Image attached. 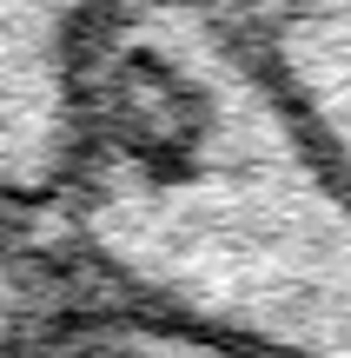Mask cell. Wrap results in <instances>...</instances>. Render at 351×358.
Wrapping results in <instances>:
<instances>
[{"label": "cell", "mask_w": 351, "mask_h": 358, "mask_svg": "<svg viewBox=\"0 0 351 358\" xmlns=\"http://www.w3.org/2000/svg\"><path fill=\"white\" fill-rule=\"evenodd\" d=\"M40 232L93 292L259 358H351V173L219 7L133 0L106 27Z\"/></svg>", "instance_id": "obj_1"}, {"label": "cell", "mask_w": 351, "mask_h": 358, "mask_svg": "<svg viewBox=\"0 0 351 358\" xmlns=\"http://www.w3.org/2000/svg\"><path fill=\"white\" fill-rule=\"evenodd\" d=\"M133 0H0V206L47 219L80 146L87 66Z\"/></svg>", "instance_id": "obj_2"}, {"label": "cell", "mask_w": 351, "mask_h": 358, "mask_svg": "<svg viewBox=\"0 0 351 358\" xmlns=\"http://www.w3.org/2000/svg\"><path fill=\"white\" fill-rule=\"evenodd\" d=\"M259 40L351 173V0H292L285 13L259 20Z\"/></svg>", "instance_id": "obj_3"}, {"label": "cell", "mask_w": 351, "mask_h": 358, "mask_svg": "<svg viewBox=\"0 0 351 358\" xmlns=\"http://www.w3.org/2000/svg\"><path fill=\"white\" fill-rule=\"evenodd\" d=\"M27 358H259L232 338L206 332V325L166 319L153 306H133L113 292H80L47 332L33 338Z\"/></svg>", "instance_id": "obj_4"}, {"label": "cell", "mask_w": 351, "mask_h": 358, "mask_svg": "<svg viewBox=\"0 0 351 358\" xmlns=\"http://www.w3.org/2000/svg\"><path fill=\"white\" fill-rule=\"evenodd\" d=\"M80 292H87V279L53 252L40 219H20L0 206V358H27L33 338Z\"/></svg>", "instance_id": "obj_5"}, {"label": "cell", "mask_w": 351, "mask_h": 358, "mask_svg": "<svg viewBox=\"0 0 351 358\" xmlns=\"http://www.w3.org/2000/svg\"><path fill=\"white\" fill-rule=\"evenodd\" d=\"M199 7H219V13H232V20L259 27V20H272V13H285L292 0H199Z\"/></svg>", "instance_id": "obj_6"}]
</instances>
